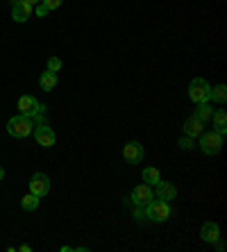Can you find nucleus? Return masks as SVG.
<instances>
[{
    "mask_svg": "<svg viewBox=\"0 0 227 252\" xmlns=\"http://www.w3.org/2000/svg\"><path fill=\"white\" fill-rule=\"evenodd\" d=\"M143 211H146V218H148V220H152V223H166V220L173 216L170 202L159 200V198H152L150 202L143 207Z\"/></svg>",
    "mask_w": 227,
    "mask_h": 252,
    "instance_id": "obj_1",
    "label": "nucleus"
},
{
    "mask_svg": "<svg viewBox=\"0 0 227 252\" xmlns=\"http://www.w3.org/2000/svg\"><path fill=\"white\" fill-rule=\"evenodd\" d=\"M7 132H9V136H14V139H25V136H30L34 132V121L30 116H23V114L12 116L7 121Z\"/></svg>",
    "mask_w": 227,
    "mask_h": 252,
    "instance_id": "obj_2",
    "label": "nucleus"
},
{
    "mask_svg": "<svg viewBox=\"0 0 227 252\" xmlns=\"http://www.w3.org/2000/svg\"><path fill=\"white\" fill-rule=\"evenodd\" d=\"M200 150H202L204 155H209V157H214V155H218L223 150V146H225V134H221L218 129H211V132H202L200 134Z\"/></svg>",
    "mask_w": 227,
    "mask_h": 252,
    "instance_id": "obj_3",
    "label": "nucleus"
},
{
    "mask_svg": "<svg viewBox=\"0 0 227 252\" xmlns=\"http://www.w3.org/2000/svg\"><path fill=\"white\" fill-rule=\"evenodd\" d=\"M209 94H211V87H209L207 80H202V77L191 80V84H189V98H191L195 105H200V102H209Z\"/></svg>",
    "mask_w": 227,
    "mask_h": 252,
    "instance_id": "obj_4",
    "label": "nucleus"
},
{
    "mask_svg": "<svg viewBox=\"0 0 227 252\" xmlns=\"http://www.w3.org/2000/svg\"><path fill=\"white\" fill-rule=\"evenodd\" d=\"M30 193H34L36 198L48 195L50 193V177L43 175V173H34L32 180H30Z\"/></svg>",
    "mask_w": 227,
    "mask_h": 252,
    "instance_id": "obj_5",
    "label": "nucleus"
},
{
    "mask_svg": "<svg viewBox=\"0 0 227 252\" xmlns=\"http://www.w3.org/2000/svg\"><path fill=\"white\" fill-rule=\"evenodd\" d=\"M34 139H36V143H39V146L53 148L55 141H57V136H55V132H53V127H50V125L43 123V125H36V127H34Z\"/></svg>",
    "mask_w": 227,
    "mask_h": 252,
    "instance_id": "obj_6",
    "label": "nucleus"
},
{
    "mask_svg": "<svg viewBox=\"0 0 227 252\" xmlns=\"http://www.w3.org/2000/svg\"><path fill=\"white\" fill-rule=\"evenodd\" d=\"M152 198H155V191H152V187L143 182V184H139V187L132 191V198H130V200H132L136 207H146Z\"/></svg>",
    "mask_w": 227,
    "mask_h": 252,
    "instance_id": "obj_7",
    "label": "nucleus"
},
{
    "mask_svg": "<svg viewBox=\"0 0 227 252\" xmlns=\"http://www.w3.org/2000/svg\"><path fill=\"white\" fill-rule=\"evenodd\" d=\"M143 155H146V150H143V146H141L139 141H130V143L123 146V157L128 159L130 164H141Z\"/></svg>",
    "mask_w": 227,
    "mask_h": 252,
    "instance_id": "obj_8",
    "label": "nucleus"
},
{
    "mask_svg": "<svg viewBox=\"0 0 227 252\" xmlns=\"http://www.w3.org/2000/svg\"><path fill=\"white\" fill-rule=\"evenodd\" d=\"M43 105H39V100L34 98V95H21L18 98V112L23 114V116H34L36 112H39Z\"/></svg>",
    "mask_w": 227,
    "mask_h": 252,
    "instance_id": "obj_9",
    "label": "nucleus"
},
{
    "mask_svg": "<svg viewBox=\"0 0 227 252\" xmlns=\"http://www.w3.org/2000/svg\"><path fill=\"white\" fill-rule=\"evenodd\" d=\"M204 125L207 123H202L195 114L193 116H189L187 121H184V125H182V129H184V134L187 136H191V139H195V136H200L204 132Z\"/></svg>",
    "mask_w": 227,
    "mask_h": 252,
    "instance_id": "obj_10",
    "label": "nucleus"
},
{
    "mask_svg": "<svg viewBox=\"0 0 227 252\" xmlns=\"http://www.w3.org/2000/svg\"><path fill=\"white\" fill-rule=\"evenodd\" d=\"M30 14H32V7H30L28 2H23V0H12V18L16 23H25L30 18Z\"/></svg>",
    "mask_w": 227,
    "mask_h": 252,
    "instance_id": "obj_11",
    "label": "nucleus"
},
{
    "mask_svg": "<svg viewBox=\"0 0 227 252\" xmlns=\"http://www.w3.org/2000/svg\"><path fill=\"white\" fill-rule=\"evenodd\" d=\"M155 187H157V191H155V198L166 200V202H170V200L177 198V189H175L170 182H163V180H159Z\"/></svg>",
    "mask_w": 227,
    "mask_h": 252,
    "instance_id": "obj_12",
    "label": "nucleus"
},
{
    "mask_svg": "<svg viewBox=\"0 0 227 252\" xmlns=\"http://www.w3.org/2000/svg\"><path fill=\"white\" fill-rule=\"evenodd\" d=\"M200 236H202L204 243H216V241L221 239V227H218V223H214V220L204 223L202 229H200Z\"/></svg>",
    "mask_w": 227,
    "mask_h": 252,
    "instance_id": "obj_13",
    "label": "nucleus"
},
{
    "mask_svg": "<svg viewBox=\"0 0 227 252\" xmlns=\"http://www.w3.org/2000/svg\"><path fill=\"white\" fill-rule=\"evenodd\" d=\"M39 87L43 89V91H53V89L57 87V73H53V70H46V73H41Z\"/></svg>",
    "mask_w": 227,
    "mask_h": 252,
    "instance_id": "obj_14",
    "label": "nucleus"
},
{
    "mask_svg": "<svg viewBox=\"0 0 227 252\" xmlns=\"http://www.w3.org/2000/svg\"><path fill=\"white\" fill-rule=\"evenodd\" d=\"M62 2H64V0H41L39 5H36V16H46V14H50L53 9L62 7Z\"/></svg>",
    "mask_w": 227,
    "mask_h": 252,
    "instance_id": "obj_15",
    "label": "nucleus"
},
{
    "mask_svg": "<svg viewBox=\"0 0 227 252\" xmlns=\"http://www.w3.org/2000/svg\"><path fill=\"white\" fill-rule=\"evenodd\" d=\"M211 118H214L216 129H218L221 134H225V132H227V114L223 112V109H218V112L211 114Z\"/></svg>",
    "mask_w": 227,
    "mask_h": 252,
    "instance_id": "obj_16",
    "label": "nucleus"
},
{
    "mask_svg": "<svg viewBox=\"0 0 227 252\" xmlns=\"http://www.w3.org/2000/svg\"><path fill=\"white\" fill-rule=\"evenodd\" d=\"M162 180V175H159L157 168H152V166H148V168H143V182L150 184V187H155V184Z\"/></svg>",
    "mask_w": 227,
    "mask_h": 252,
    "instance_id": "obj_17",
    "label": "nucleus"
},
{
    "mask_svg": "<svg viewBox=\"0 0 227 252\" xmlns=\"http://www.w3.org/2000/svg\"><path fill=\"white\" fill-rule=\"evenodd\" d=\"M39 200L41 198H36L34 193H28L25 198H21V207H23L25 211H36L39 209Z\"/></svg>",
    "mask_w": 227,
    "mask_h": 252,
    "instance_id": "obj_18",
    "label": "nucleus"
},
{
    "mask_svg": "<svg viewBox=\"0 0 227 252\" xmlns=\"http://www.w3.org/2000/svg\"><path fill=\"white\" fill-rule=\"evenodd\" d=\"M211 114H214V109H211L209 102H200L198 109H195V116L202 121V123H207V121H211Z\"/></svg>",
    "mask_w": 227,
    "mask_h": 252,
    "instance_id": "obj_19",
    "label": "nucleus"
},
{
    "mask_svg": "<svg viewBox=\"0 0 227 252\" xmlns=\"http://www.w3.org/2000/svg\"><path fill=\"white\" fill-rule=\"evenodd\" d=\"M209 100H216V102H225V100H227V87H225V84H218V87L211 89Z\"/></svg>",
    "mask_w": 227,
    "mask_h": 252,
    "instance_id": "obj_20",
    "label": "nucleus"
},
{
    "mask_svg": "<svg viewBox=\"0 0 227 252\" xmlns=\"http://www.w3.org/2000/svg\"><path fill=\"white\" fill-rule=\"evenodd\" d=\"M193 146H195V139H191V136L184 134V136L180 139V148H182V150H191Z\"/></svg>",
    "mask_w": 227,
    "mask_h": 252,
    "instance_id": "obj_21",
    "label": "nucleus"
},
{
    "mask_svg": "<svg viewBox=\"0 0 227 252\" xmlns=\"http://www.w3.org/2000/svg\"><path fill=\"white\" fill-rule=\"evenodd\" d=\"M59 68H62V59H59V57H50V59H48V70L57 73Z\"/></svg>",
    "mask_w": 227,
    "mask_h": 252,
    "instance_id": "obj_22",
    "label": "nucleus"
},
{
    "mask_svg": "<svg viewBox=\"0 0 227 252\" xmlns=\"http://www.w3.org/2000/svg\"><path fill=\"white\" fill-rule=\"evenodd\" d=\"M134 218H136L139 223H141V220H148V218H146V211H143V207H139V209L134 211Z\"/></svg>",
    "mask_w": 227,
    "mask_h": 252,
    "instance_id": "obj_23",
    "label": "nucleus"
},
{
    "mask_svg": "<svg viewBox=\"0 0 227 252\" xmlns=\"http://www.w3.org/2000/svg\"><path fill=\"white\" fill-rule=\"evenodd\" d=\"M23 2H28V5H30V7H34V5H39L41 0H23Z\"/></svg>",
    "mask_w": 227,
    "mask_h": 252,
    "instance_id": "obj_24",
    "label": "nucleus"
},
{
    "mask_svg": "<svg viewBox=\"0 0 227 252\" xmlns=\"http://www.w3.org/2000/svg\"><path fill=\"white\" fill-rule=\"evenodd\" d=\"M18 250H21V252H30V250H32V246H28V243H25V246H21Z\"/></svg>",
    "mask_w": 227,
    "mask_h": 252,
    "instance_id": "obj_25",
    "label": "nucleus"
},
{
    "mask_svg": "<svg viewBox=\"0 0 227 252\" xmlns=\"http://www.w3.org/2000/svg\"><path fill=\"white\" fill-rule=\"evenodd\" d=\"M2 177H5V170H2V166H0V180H2Z\"/></svg>",
    "mask_w": 227,
    "mask_h": 252,
    "instance_id": "obj_26",
    "label": "nucleus"
}]
</instances>
